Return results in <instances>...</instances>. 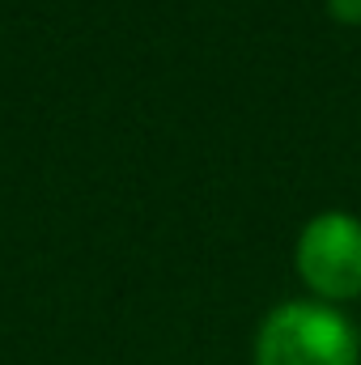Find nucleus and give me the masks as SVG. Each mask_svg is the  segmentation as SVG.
Listing matches in <instances>:
<instances>
[{
    "instance_id": "nucleus-1",
    "label": "nucleus",
    "mask_w": 361,
    "mask_h": 365,
    "mask_svg": "<svg viewBox=\"0 0 361 365\" xmlns=\"http://www.w3.org/2000/svg\"><path fill=\"white\" fill-rule=\"evenodd\" d=\"M353 323L327 302H280L255 331V365H357Z\"/></svg>"
},
{
    "instance_id": "nucleus-2",
    "label": "nucleus",
    "mask_w": 361,
    "mask_h": 365,
    "mask_svg": "<svg viewBox=\"0 0 361 365\" xmlns=\"http://www.w3.org/2000/svg\"><path fill=\"white\" fill-rule=\"evenodd\" d=\"M293 264L315 302L361 297V221L345 208L315 212L298 234Z\"/></svg>"
},
{
    "instance_id": "nucleus-3",
    "label": "nucleus",
    "mask_w": 361,
    "mask_h": 365,
    "mask_svg": "<svg viewBox=\"0 0 361 365\" xmlns=\"http://www.w3.org/2000/svg\"><path fill=\"white\" fill-rule=\"evenodd\" d=\"M327 13L340 26H361V0H327Z\"/></svg>"
}]
</instances>
